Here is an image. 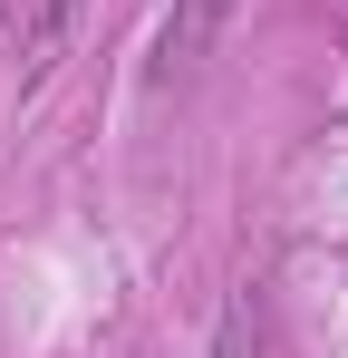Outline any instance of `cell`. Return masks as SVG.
Listing matches in <instances>:
<instances>
[{
    "mask_svg": "<svg viewBox=\"0 0 348 358\" xmlns=\"http://www.w3.org/2000/svg\"><path fill=\"white\" fill-rule=\"evenodd\" d=\"M68 20H78V0H0V49L29 68V59L58 39V29H68Z\"/></svg>",
    "mask_w": 348,
    "mask_h": 358,
    "instance_id": "cell-2",
    "label": "cell"
},
{
    "mask_svg": "<svg viewBox=\"0 0 348 358\" xmlns=\"http://www.w3.org/2000/svg\"><path fill=\"white\" fill-rule=\"evenodd\" d=\"M213 20H223V0H184L165 20V39H155V78L165 87H184L194 68H203V49H213Z\"/></svg>",
    "mask_w": 348,
    "mask_h": 358,
    "instance_id": "cell-1",
    "label": "cell"
}]
</instances>
